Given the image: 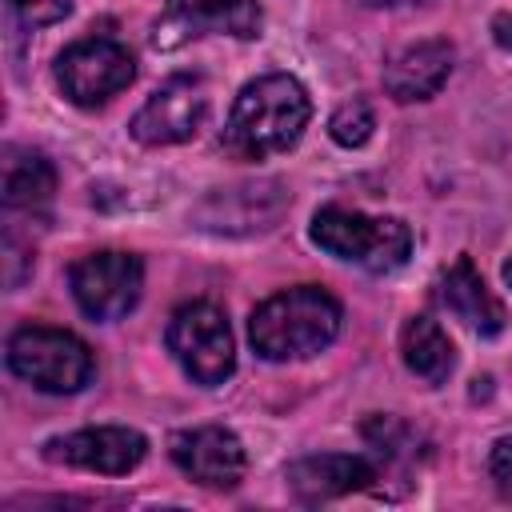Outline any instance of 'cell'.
Returning <instances> with one entry per match:
<instances>
[{"label":"cell","instance_id":"cell-1","mask_svg":"<svg viewBox=\"0 0 512 512\" xmlns=\"http://www.w3.org/2000/svg\"><path fill=\"white\" fill-rule=\"evenodd\" d=\"M312 120V100L304 84L288 72L256 76L240 88L220 144L232 160H268L276 152H288Z\"/></svg>","mask_w":512,"mask_h":512},{"label":"cell","instance_id":"cell-2","mask_svg":"<svg viewBox=\"0 0 512 512\" xmlns=\"http://www.w3.org/2000/svg\"><path fill=\"white\" fill-rule=\"evenodd\" d=\"M340 320H344V308L332 292L316 284H296L252 308L248 340L260 360H272V364L308 360L340 336Z\"/></svg>","mask_w":512,"mask_h":512},{"label":"cell","instance_id":"cell-3","mask_svg":"<svg viewBox=\"0 0 512 512\" xmlns=\"http://www.w3.org/2000/svg\"><path fill=\"white\" fill-rule=\"evenodd\" d=\"M308 236L320 252L356 264L364 272H392L412 256V232L396 216H368L328 204L312 216Z\"/></svg>","mask_w":512,"mask_h":512},{"label":"cell","instance_id":"cell-4","mask_svg":"<svg viewBox=\"0 0 512 512\" xmlns=\"http://www.w3.org/2000/svg\"><path fill=\"white\" fill-rule=\"evenodd\" d=\"M4 360H8L12 376H20L24 384H32L40 392H52V396L80 392L96 372L92 348L76 332L48 328V324L16 328L4 344Z\"/></svg>","mask_w":512,"mask_h":512},{"label":"cell","instance_id":"cell-5","mask_svg":"<svg viewBox=\"0 0 512 512\" xmlns=\"http://www.w3.org/2000/svg\"><path fill=\"white\" fill-rule=\"evenodd\" d=\"M164 344L176 364L204 388H216L236 372V340L224 308L212 300L180 304L164 328Z\"/></svg>","mask_w":512,"mask_h":512},{"label":"cell","instance_id":"cell-6","mask_svg":"<svg viewBox=\"0 0 512 512\" xmlns=\"http://www.w3.org/2000/svg\"><path fill=\"white\" fill-rule=\"evenodd\" d=\"M260 28H264L260 0H164L148 40L156 52H176L200 36L256 40Z\"/></svg>","mask_w":512,"mask_h":512},{"label":"cell","instance_id":"cell-7","mask_svg":"<svg viewBox=\"0 0 512 512\" xmlns=\"http://www.w3.org/2000/svg\"><path fill=\"white\" fill-rule=\"evenodd\" d=\"M52 72L72 104L96 108L136 80V60L116 36H84L56 56Z\"/></svg>","mask_w":512,"mask_h":512},{"label":"cell","instance_id":"cell-8","mask_svg":"<svg viewBox=\"0 0 512 512\" xmlns=\"http://www.w3.org/2000/svg\"><path fill=\"white\" fill-rule=\"evenodd\" d=\"M68 288L88 320L108 324L136 308L140 288H144V264L140 256L116 252V248L88 252L68 268Z\"/></svg>","mask_w":512,"mask_h":512},{"label":"cell","instance_id":"cell-9","mask_svg":"<svg viewBox=\"0 0 512 512\" xmlns=\"http://www.w3.org/2000/svg\"><path fill=\"white\" fill-rule=\"evenodd\" d=\"M204 120H208V84L192 72H180V76H168L144 100V108L132 116L128 132H132V140L160 148V144L192 140Z\"/></svg>","mask_w":512,"mask_h":512},{"label":"cell","instance_id":"cell-10","mask_svg":"<svg viewBox=\"0 0 512 512\" xmlns=\"http://www.w3.org/2000/svg\"><path fill=\"white\" fill-rule=\"evenodd\" d=\"M148 456V440L136 428L124 424H100V428H80L68 436H52L44 444V460L100 472V476H124Z\"/></svg>","mask_w":512,"mask_h":512},{"label":"cell","instance_id":"cell-11","mask_svg":"<svg viewBox=\"0 0 512 512\" xmlns=\"http://www.w3.org/2000/svg\"><path fill=\"white\" fill-rule=\"evenodd\" d=\"M168 456L188 480H196L204 488H236L248 468L240 436L224 424H200V428L172 432Z\"/></svg>","mask_w":512,"mask_h":512},{"label":"cell","instance_id":"cell-12","mask_svg":"<svg viewBox=\"0 0 512 512\" xmlns=\"http://www.w3.org/2000/svg\"><path fill=\"white\" fill-rule=\"evenodd\" d=\"M288 208V192L280 180H260V184H236V188H216L196 204V224L220 236H248L272 228Z\"/></svg>","mask_w":512,"mask_h":512},{"label":"cell","instance_id":"cell-13","mask_svg":"<svg viewBox=\"0 0 512 512\" xmlns=\"http://www.w3.org/2000/svg\"><path fill=\"white\" fill-rule=\"evenodd\" d=\"M452 44L440 40V36H424V40H412L404 48H396L388 60H384V92L396 100V104H416V100H428L444 88V80L452 76Z\"/></svg>","mask_w":512,"mask_h":512},{"label":"cell","instance_id":"cell-14","mask_svg":"<svg viewBox=\"0 0 512 512\" xmlns=\"http://www.w3.org/2000/svg\"><path fill=\"white\" fill-rule=\"evenodd\" d=\"M284 476L296 500L320 504V500H336V496L368 488L376 480V464L352 452H316V456H300L296 464H288Z\"/></svg>","mask_w":512,"mask_h":512},{"label":"cell","instance_id":"cell-15","mask_svg":"<svg viewBox=\"0 0 512 512\" xmlns=\"http://www.w3.org/2000/svg\"><path fill=\"white\" fill-rule=\"evenodd\" d=\"M56 192V168L44 152L8 144L0 164V200L8 216H40L52 204Z\"/></svg>","mask_w":512,"mask_h":512},{"label":"cell","instance_id":"cell-16","mask_svg":"<svg viewBox=\"0 0 512 512\" xmlns=\"http://www.w3.org/2000/svg\"><path fill=\"white\" fill-rule=\"evenodd\" d=\"M440 300H444V308H448L464 328H472L476 336H500L504 324H508L504 304L488 292V284L480 280L472 256H456V264L444 272V280H440Z\"/></svg>","mask_w":512,"mask_h":512},{"label":"cell","instance_id":"cell-17","mask_svg":"<svg viewBox=\"0 0 512 512\" xmlns=\"http://www.w3.org/2000/svg\"><path fill=\"white\" fill-rule=\"evenodd\" d=\"M400 352H404L408 372L420 376L424 384H444L456 368V348L432 316H412L400 328Z\"/></svg>","mask_w":512,"mask_h":512},{"label":"cell","instance_id":"cell-18","mask_svg":"<svg viewBox=\"0 0 512 512\" xmlns=\"http://www.w3.org/2000/svg\"><path fill=\"white\" fill-rule=\"evenodd\" d=\"M372 128H376V116H372V104H368V100H348V104H340V108L332 112V120H328V136H332L340 148H360V144H368Z\"/></svg>","mask_w":512,"mask_h":512},{"label":"cell","instance_id":"cell-19","mask_svg":"<svg viewBox=\"0 0 512 512\" xmlns=\"http://www.w3.org/2000/svg\"><path fill=\"white\" fill-rule=\"evenodd\" d=\"M4 4H8V16L28 32L48 28V24H56L72 12V0H4Z\"/></svg>","mask_w":512,"mask_h":512},{"label":"cell","instance_id":"cell-20","mask_svg":"<svg viewBox=\"0 0 512 512\" xmlns=\"http://www.w3.org/2000/svg\"><path fill=\"white\" fill-rule=\"evenodd\" d=\"M488 472H492V484L504 500H512V436L496 440L492 444V456H488Z\"/></svg>","mask_w":512,"mask_h":512},{"label":"cell","instance_id":"cell-21","mask_svg":"<svg viewBox=\"0 0 512 512\" xmlns=\"http://www.w3.org/2000/svg\"><path fill=\"white\" fill-rule=\"evenodd\" d=\"M492 40L512 52V12H496L492 16Z\"/></svg>","mask_w":512,"mask_h":512},{"label":"cell","instance_id":"cell-22","mask_svg":"<svg viewBox=\"0 0 512 512\" xmlns=\"http://www.w3.org/2000/svg\"><path fill=\"white\" fill-rule=\"evenodd\" d=\"M368 8H416V4H432V0H364Z\"/></svg>","mask_w":512,"mask_h":512},{"label":"cell","instance_id":"cell-23","mask_svg":"<svg viewBox=\"0 0 512 512\" xmlns=\"http://www.w3.org/2000/svg\"><path fill=\"white\" fill-rule=\"evenodd\" d=\"M500 272H504V280H508V284H512V256H508V260H504V268H500Z\"/></svg>","mask_w":512,"mask_h":512}]
</instances>
